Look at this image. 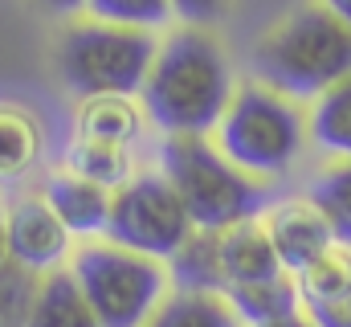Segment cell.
Wrapping results in <instances>:
<instances>
[{"label": "cell", "instance_id": "obj_25", "mask_svg": "<svg viewBox=\"0 0 351 327\" xmlns=\"http://www.w3.org/2000/svg\"><path fill=\"white\" fill-rule=\"evenodd\" d=\"M172 12L184 21V25H208L225 12V0H172Z\"/></svg>", "mask_w": 351, "mask_h": 327}, {"label": "cell", "instance_id": "obj_29", "mask_svg": "<svg viewBox=\"0 0 351 327\" xmlns=\"http://www.w3.org/2000/svg\"><path fill=\"white\" fill-rule=\"evenodd\" d=\"M262 327H315L306 319V311H294V315H286V319H274V324H262Z\"/></svg>", "mask_w": 351, "mask_h": 327}, {"label": "cell", "instance_id": "obj_7", "mask_svg": "<svg viewBox=\"0 0 351 327\" xmlns=\"http://www.w3.org/2000/svg\"><path fill=\"white\" fill-rule=\"evenodd\" d=\"M192 217L184 201L176 196L168 176L156 172H135L123 188L110 192V221H106V242L147 253L168 262L180 245L192 238Z\"/></svg>", "mask_w": 351, "mask_h": 327}, {"label": "cell", "instance_id": "obj_17", "mask_svg": "<svg viewBox=\"0 0 351 327\" xmlns=\"http://www.w3.org/2000/svg\"><path fill=\"white\" fill-rule=\"evenodd\" d=\"M306 135L319 152L335 156V160H351V74L327 86L306 115Z\"/></svg>", "mask_w": 351, "mask_h": 327}, {"label": "cell", "instance_id": "obj_28", "mask_svg": "<svg viewBox=\"0 0 351 327\" xmlns=\"http://www.w3.org/2000/svg\"><path fill=\"white\" fill-rule=\"evenodd\" d=\"M49 12H78V8H86V0H41Z\"/></svg>", "mask_w": 351, "mask_h": 327}, {"label": "cell", "instance_id": "obj_15", "mask_svg": "<svg viewBox=\"0 0 351 327\" xmlns=\"http://www.w3.org/2000/svg\"><path fill=\"white\" fill-rule=\"evenodd\" d=\"M225 299H229V307L237 311V319L245 327H262L302 311V295H298L294 274H274V278H262V282L229 286Z\"/></svg>", "mask_w": 351, "mask_h": 327}, {"label": "cell", "instance_id": "obj_11", "mask_svg": "<svg viewBox=\"0 0 351 327\" xmlns=\"http://www.w3.org/2000/svg\"><path fill=\"white\" fill-rule=\"evenodd\" d=\"M25 327H102V324H98L94 307L86 303L78 278L70 274V266H62V270H49V274L37 278Z\"/></svg>", "mask_w": 351, "mask_h": 327}, {"label": "cell", "instance_id": "obj_22", "mask_svg": "<svg viewBox=\"0 0 351 327\" xmlns=\"http://www.w3.org/2000/svg\"><path fill=\"white\" fill-rule=\"evenodd\" d=\"M86 12L94 21L131 25V29H164L172 21V0H86Z\"/></svg>", "mask_w": 351, "mask_h": 327}, {"label": "cell", "instance_id": "obj_18", "mask_svg": "<svg viewBox=\"0 0 351 327\" xmlns=\"http://www.w3.org/2000/svg\"><path fill=\"white\" fill-rule=\"evenodd\" d=\"M143 327H245L217 291H172Z\"/></svg>", "mask_w": 351, "mask_h": 327}, {"label": "cell", "instance_id": "obj_12", "mask_svg": "<svg viewBox=\"0 0 351 327\" xmlns=\"http://www.w3.org/2000/svg\"><path fill=\"white\" fill-rule=\"evenodd\" d=\"M221 270H225V291L241 286V282H262L274 274H286L262 221H241L221 234Z\"/></svg>", "mask_w": 351, "mask_h": 327}, {"label": "cell", "instance_id": "obj_26", "mask_svg": "<svg viewBox=\"0 0 351 327\" xmlns=\"http://www.w3.org/2000/svg\"><path fill=\"white\" fill-rule=\"evenodd\" d=\"M0 266H8V205L0 201Z\"/></svg>", "mask_w": 351, "mask_h": 327}, {"label": "cell", "instance_id": "obj_20", "mask_svg": "<svg viewBox=\"0 0 351 327\" xmlns=\"http://www.w3.org/2000/svg\"><path fill=\"white\" fill-rule=\"evenodd\" d=\"M306 201L327 217L335 242L351 245V160H335L327 172H319Z\"/></svg>", "mask_w": 351, "mask_h": 327}, {"label": "cell", "instance_id": "obj_27", "mask_svg": "<svg viewBox=\"0 0 351 327\" xmlns=\"http://www.w3.org/2000/svg\"><path fill=\"white\" fill-rule=\"evenodd\" d=\"M323 8H327L331 16H339V21L351 29V0H323Z\"/></svg>", "mask_w": 351, "mask_h": 327}, {"label": "cell", "instance_id": "obj_1", "mask_svg": "<svg viewBox=\"0 0 351 327\" xmlns=\"http://www.w3.org/2000/svg\"><path fill=\"white\" fill-rule=\"evenodd\" d=\"M233 94L237 82L221 41L200 25H180L160 41L139 102L147 123L164 135H213Z\"/></svg>", "mask_w": 351, "mask_h": 327}, {"label": "cell", "instance_id": "obj_24", "mask_svg": "<svg viewBox=\"0 0 351 327\" xmlns=\"http://www.w3.org/2000/svg\"><path fill=\"white\" fill-rule=\"evenodd\" d=\"M302 311L315 327H351V291L339 299H327V303H306Z\"/></svg>", "mask_w": 351, "mask_h": 327}, {"label": "cell", "instance_id": "obj_19", "mask_svg": "<svg viewBox=\"0 0 351 327\" xmlns=\"http://www.w3.org/2000/svg\"><path fill=\"white\" fill-rule=\"evenodd\" d=\"M66 168L82 180H94L102 188H123L131 176H135V164H131V148H119V144H102V139H74L70 152H66Z\"/></svg>", "mask_w": 351, "mask_h": 327}, {"label": "cell", "instance_id": "obj_3", "mask_svg": "<svg viewBox=\"0 0 351 327\" xmlns=\"http://www.w3.org/2000/svg\"><path fill=\"white\" fill-rule=\"evenodd\" d=\"M160 172L184 201L196 229H233L258 221L269 209V192L258 176L241 172L208 135H164Z\"/></svg>", "mask_w": 351, "mask_h": 327}, {"label": "cell", "instance_id": "obj_2", "mask_svg": "<svg viewBox=\"0 0 351 327\" xmlns=\"http://www.w3.org/2000/svg\"><path fill=\"white\" fill-rule=\"evenodd\" d=\"M254 74L294 102H315L351 74V29L323 4L294 8L254 45Z\"/></svg>", "mask_w": 351, "mask_h": 327}, {"label": "cell", "instance_id": "obj_8", "mask_svg": "<svg viewBox=\"0 0 351 327\" xmlns=\"http://www.w3.org/2000/svg\"><path fill=\"white\" fill-rule=\"evenodd\" d=\"M74 234L58 221V213L41 196H21L8 205V262L29 274H49L70 266Z\"/></svg>", "mask_w": 351, "mask_h": 327}, {"label": "cell", "instance_id": "obj_4", "mask_svg": "<svg viewBox=\"0 0 351 327\" xmlns=\"http://www.w3.org/2000/svg\"><path fill=\"white\" fill-rule=\"evenodd\" d=\"M306 139V115L298 111V102L258 78L237 86L225 119L213 131V144L258 180L286 176L298 164Z\"/></svg>", "mask_w": 351, "mask_h": 327}, {"label": "cell", "instance_id": "obj_21", "mask_svg": "<svg viewBox=\"0 0 351 327\" xmlns=\"http://www.w3.org/2000/svg\"><path fill=\"white\" fill-rule=\"evenodd\" d=\"M302 307L306 303H327L351 291V245H331L323 258H315L306 270L294 274Z\"/></svg>", "mask_w": 351, "mask_h": 327}, {"label": "cell", "instance_id": "obj_9", "mask_svg": "<svg viewBox=\"0 0 351 327\" xmlns=\"http://www.w3.org/2000/svg\"><path fill=\"white\" fill-rule=\"evenodd\" d=\"M262 225L286 274L306 270L315 258H323L331 245H339L331 225H327V217L311 201H278V205H269L262 213Z\"/></svg>", "mask_w": 351, "mask_h": 327}, {"label": "cell", "instance_id": "obj_16", "mask_svg": "<svg viewBox=\"0 0 351 327\" xmlns=\"http://www.w3.org/2000/svg\"><path fill=\"white\" fill-rule=\"evenodd\" d=\"M172 291H217L225 295V270H221V234L217 229H192V238L168 258Z\"/></svg>", "mask_w": 351, "mask_h": 327}, {"label": "cell", "instance_id": "obj_23", "mask_svg": "<svg viewBox=\"0 0 351 327\" xmlns=\"http://www.w3.org/2000/svg\"><path fill=\"white\" fill-rule=\"evenodd\" d=\"M33 286L37 274L21 270V266H0V327H25L29 319V303H33Z\"/></svg>", "mask_w": 351, "mask_h": 327}, {"label": "cell", "instance_id": "obj_13", "mask_svg": "<svg viewBox=\"0 0 351 327\" xmlns=\"http://www.w3.org/2000/svg\"><path fill=\"white\" fill-rule=\"evenodd\" d=\"M143 127H147L143 102H135L127 94L82 98V106H78V139H102V144L131 148V144H139Z\"/></svg>", "mask_w": 351, "mask_h": 327}, {"label": "cell", "instance_id": "obj_6", "mask_svg": "<svg viewBox=\"0 0 351 327\" xmlns=\"http://www.w3.org/2000/svg\"><path fill=\"white\" fill-rule=\"evenodd\" d=\"M70 274L78 278L102 327H143L172 295L168 262L123 249L106 238L78 245L70 258Z\"/></svg>", "mask_w": 351, "mask_h": 327}, {"label": "cell", "instance_id": "obj_5", "mask_svg": "<svg viewBox=\"0 0 351 327\" xmlns=\"http://www.w3.org/2000/svg\"><path fill=\"white\" fill-rule=\"evenodd\" d=\"M160 41L152 29L110 25V21H74L58 41L62 86L78 98L127 94L135 98L152 74Z\"/></svg>", "mask_w": 351, "mask_h": 327}, {"label": "cell", "instance_id": "obj_10", "mask_svg": "<svg viewBox=\"0 0 351 327\" xmlns=\"http://www.w3.org/2000/svg\"><path fill=\"white\" fill-rule=\"evenodd\" d=\"M41 201L58 213V221L74 234V238H106V221H110V188L94 184L74 176L70 168L66 172H53L41 188Z\"/></svg>", "mask_w": 351, "mask_h": 327}, {"label": "cell", "instance_id": "obj_14", "mask_svg": "<svg viewBox=\"0 0 351 327\" xmlns=\"http://www.w3.org/2000/svg\"><path fill=\"white\" fill-rule=\"evenodd\" d=\"M45 152V131L33 111L16 102H0V184L25 180Z\"/></svg>", "mask_w": 351, "mask_h": 327}]
</instances>
